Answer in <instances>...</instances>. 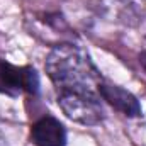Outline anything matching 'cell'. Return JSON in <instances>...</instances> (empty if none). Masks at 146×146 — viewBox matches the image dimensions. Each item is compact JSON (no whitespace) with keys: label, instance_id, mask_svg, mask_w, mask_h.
<instances>
[{"label":"cell","instance_id":"3957f363","mask_svg":"<svg viewBox=\"0 0 146 146\" xmlns=\"http://www.w3.org/2000/svg\"><path fill=\"white\" fill-rule=\"evenodd\" d=\"M0 92L15 95L27 92L36 95L39 92V76L33 66H15L0 60Z\"/></svg>","mask_w":146,"mask_h":146},{"label":"cell","instance_id":"8992f818","mask_svg":"<svg viewBox=\"0 0 146 146\" xmlns=\"http://www.w3.org/2000/svg\"><path fill=\"white\" fill-rule=\"evenodd\" d=\"M139 65H141V68L146 72V53H141L139 54Z\"/></svg>","mask_w":146,"mask_h":146},{"label":"cell","instance_id":"277c9868","mask_svg":"<svg viewBox=\"0 0 146 146\" xmlns=\"http://www.w3.org/2000/svg\"><path fill=\"white\" fill-rule=\"evenodd\" d=\"M99 95H100L102 100H106L109 106H112L114 109H117L127 117H139L143 114L141 104L136 99V95H133L124 87L115 85V83H112L106 78L99 87Z\"/></svg>","mask_w":146,"mask_h":146},{"label":"cell","instance_id":"5b68a950","mask_svg":"<svg viewBox=\"0 0 146 146\" xmlns=\"http://www.w3.org/2000/svg\"><path fill=\"white\" fill-rule=\"evenodd\" d=\"M31 141L36 146H66V129L53 115H42L31 127Z\"/></svg>","mask_w":146,"mask_h":146},{"label":"cell","instance_id":"7a4b0ae2","mask_svg":"<svg viewBox=\"0 0 146 146\" xmlns=\"http://www.w3.org/2000/svg\"><path fill=\"white\" fill-rule=\"evenodd\" d=\"M58 106L70 121L82 126H97L106 117L99 94L58 92Z\"/></svg>","mask_w":146,"mask_h":146},{"label":"cell","instance_id":"6da1fadb","mask_svg":"<svg viewBox=\"0 0 146 146\" xmlns=\"http://www.w3.org/2000/svg\"><path fill=\"white\" fill-rule=\"evenodd\" d=\"M44 68L58 92L99 94V87L104 82L90 54L68 42L58 44L49 51Z\"/></svg>","mask_w":146,"mask_h":146}]
</instances>
